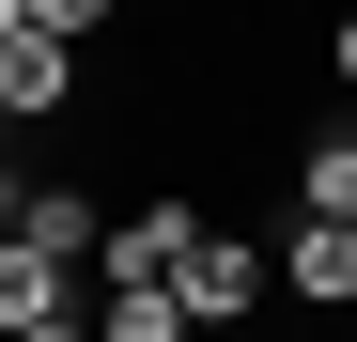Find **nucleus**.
Listing matches in <instances>:
<instances>
[{
    "label": "nucleus",
    "instance_id": "1",
    "mask_svg": "<svg viewBox=\"0 0 357 342\" xmlns=\"http://www.w3.org/2000/svg\"><path fill=\"white\" fill-rule=\"evenodd\" d=\"M171 296H187V327H249V311L280 296V249H249L233 218H202V249H187V280H171Z\"/></svg>",
    "mask_w": 357,
    "mask_h": 342
},
{
    "label": "nucleus",
    "instance_id": "2",
    "mask_svg": "<svg viewBox=\"0 0 357 342\" xmlns=\"http://www.w3.org/2000/svg\"><path fill=\"white\" fill-rule=\"evenodd\" d=\"M187 249H202V202L171 187V202H125V218H109L93 280H109V296H125V280H155V296H171V280H187Z\"/></svg>",
    "mask_w": 357,
    "mask_h": 342
},
{
    "label": "nucleus",
    "instance_id": "3",
    "mask_svg": "<svg viewBox=\"0 0 357 342\" xmlns=\"http://www.w3.org/2000/svg\"><path fill=\"white\" fill-rule=\"evenodd\" d=\"M63 311H93V265H63V249H0V342H31V327H63Z\"/></svg>",
    "mask_w": 357,
    "mask_h": 342
},
{
    "label": "nucleus",
    "instance_id": "4",
    "mask_svg": "<svg viewBox=\"0 0 357 342\" xmlns=\"http://www.w3.org/2000/svg\"><path fill=\"white\" fill-rule=\"evenodd\" d=\"M280 296L295 311H357V218H295L280 234Z\"/></svg>",
    "mask_w": 357,
    "mask_h": 342
},
{
    "label": "nucleus",
    "instance_id": "5",
    "mask_svg": "<svg viewBox=\"0 0 357 342\" xmlns=\"http://www.w3.org/2000/svg\"><path fill=\"white\" fill-rule=\"evenodd\" d=\"M0 109H16V140L63 125V109H78V47L63 31H16V47H0Z\"/></svg>",
    "mask_w": 357,
    "mask_h": 342
},
{
    "label": "nucleus",
    "instance_id": "6",
    "mask_svg": "<svg viewBox=\"0 0 357 342\" xmlns=\"http://www.w3.org/2000/svg\"><path fill=\"white\" fill-rule=\"evenodd\" d=\"M16 234H31V249H63V265H93V249H109V202L78 187V171H31V202H16Z\"/></svg>",
    "mask_w": 357,
    "mask_h": 342
},
{
    "label": "nucleus",
    "instance_id": "7",
    "mask_svg": "<svg viewBox=\"0 0 357 342\" xmlns=\"http://www.w3.org/2000/svg\"><path fill=\"white\" fill-rule=\"evenodd\" d=\"M295 218H357V125H311V156H295Z\"/></svg>",
    "mask_w": 357,
    "mask_h": 342
},
{
    "label": "nucleus",
    "instance_id": "8",
    "mask_svg": "<svg viewBox=\"0 0 357 342\" xmlns=\"http://www.w3.org/2000/svg\"><path fill=\"white\" fill-rule=\"evenodd\" d=\"M93 327H109V342H187V296H155V280L109 296V280H93Z\"/></svg>",
    "mask_w": 357,
    "mask_h": 342
},
{
    "label": "nucleus",
    "instance_id": "9",
    "mask_svg": "<svg viewBox=\"0 0 357 342\" xmlns=\"http://www.w3.org/2000/svg\"><path fill=\"white\" fill-rule=\"evenodd\" d=\"M31 31H63V47H78V31H109V0H31Z\"/></svg>",
    "mask_w": 357,
    "mask_h": 342
},
{
    "label": "nucleus",
    "instance_id": "10",
    "mask_svg": "<svg viewBox=\"0 0 357 342\" xmlns=\"http://www.w3.org/2000/svg\"><path fill=\"white\" fill-rule=\"evenodd\" d=\"M326 78H342V94H357V16H326Z\"/></svg>",
    "mask_w": 357,
    "mask_h": 342
},
{
    "label": "nucleus",
    "instance_id": "11",
    "mask_svg": "<svg viewBox=\"0 0 357 342\" xmlns=\"http://www.w3.org/2000/svg\"><path fill=\"white\" fill-rule=\"evenodd\" d=\"M16 202H31V171H0V249H16Z\"/></svg>",
    "mask_w": 357,
    "mask_h": 342
},
{
    "label": "nucleus",
    "instance_id": "12",
    "mask_svg": "<svg viewBox=\"0 0 357 342\" xmlns=\"http://www.w3.org/2000/svg\"><path fill=\"white\" fill-rule=\"evenodd\" d=\"M31 342H109V327H93V311H63V327H31Z\"/></svg>",
    "mask_w": 357,
    "mask_h": 342
},
{
    "label": "nucleus",
    "instance_id": "13",
    "mask_svg": "<svg viewBox=\"0 0 357 342\" xmlns=\"http://www.w3.org/2000/svg\"><path fill=\"white\" fill-rule=\"evenodd\" d=\"M16 31H31V0H0V47H16Z\"/></svg>",
    "mask_w": 357,
    "mask_h": 342
},
{
    "label": "nucleus",
    "instance_id": "14",
    "mask_svg": "<svg viewBox=\"0 0 357 342\" xmlns=\"http://www.w3.org/2000/svg\"><path fill=\"white\" fill-rule=\"evenodd\" d=\"M0 171H16V109H0Z\"/></svg>",
    "mask_w": 357,
    "mask_h": 342
}]
</instances>
